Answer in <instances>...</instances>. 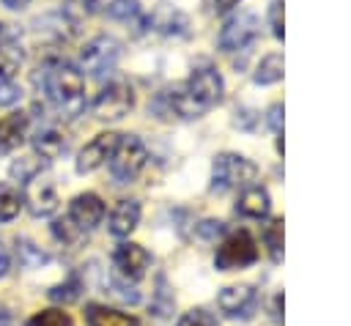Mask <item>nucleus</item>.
<instances>
[{"label":"nucleus","mask_w":351,"mask_h":326,"mask_svg":"<svg viewBox=\"0 0 351 326\" xmlns=\"http://www.w3.org/2000/svg\"><path fill=\"white\" fill-rule=\"evenodd\" d=\"M118 140H121V134H115V131H101V134H96V137L77 153V173L85 175V173L99 170V167L112 156Z\"/></svg>","instance_id":"f8f14e48"},{"label":"nucleus","mask_w":351,"mask_h":326,"mask_svg":"<svg viewBox=\"0 0 351 326\" xmlns=\"http://www.w3.org/2000/svg\"><path fill=\"white\" fill-rule=\"evenodd\" d=\"M145 162H148L145 145L134 134H126V137L118 140V145H115V151L110 156V173H112V178L118 184H129V181H134L140 175Z\"/></svg>","instance_id":"20e7f679"},{"label":"nucleus","mask_w":351,"mask_h":326,"mask_svg":"<svg viewBox=\"0 0 351 326\" xmlns=\"http://www.w3.org/2000/svg\"><path fill=\"white\" fill-rule=\"evenodd\" d=\"M239 0H214V5H217V11H230L233 5H236Z\"/></svg>","instance_id":"c9c22d12"},{"label":"nucleus","mask_w":351,"mask_h":326,"mask_svg":"<svg viewBox=\"0 0 351 326\" xmlns=\"http://www.w3.org/2000/svg\"><path fill=\"white\" fill-rule=\"evenodd\" d=\"M258 19L250 14V11H239L233 14L222 30H219V49L225 52H236V49H244L250 47L255 38H258Z\"/></svg>","instance_id":"1a4fd4ad"},{"label":"nucleus","mask_w":351,"mask_h":326,"mask_svg":"<svg viewBox=\"0 0 351 326\" xmlns=\"http://www.w3.org/2000/svg\"><path fill=\"white\" fill-rule=\"evenodd\" d=\"M27 134V115L25 112H11L0 118V153H8L22 145Z\"/></svg>","instance_id":"dca6fc26"},{"label":"nucleus","mask_w":351,"mask_h":326,"mask_svg":"<svg viewBox=\"0 0 351 326\" xmlns=\"http://www.w3.org/2000/svg\"><path fill=\"white\" fill-rule=\"evenodd\" d=\"M33 148L44 162H52L66 151V140L58 129H38L33 137Z\"/></svg>","instance_id":"6ab92c4d"},{"label":"nucleus","mask_w":351,"mask_h":326,"mask_svg":"<svg viewBox=\"0 0 351 326\" xmlns=\"http://www.w3.org/2000/svg\"><path fill=\"white\" fill-rule=\"evenodd\" d=\"M252 79H255L258 85H271V82H280V79H282V55H280V52L266 55V58L258 63V68H255Z\"/></svg>","instance_id":"aec40b11"},{"label":"nucleus","mask_w":351,"mask_h":326,"mask_svg":"<svg viewBox=\"0 0 351 326\" xmlns=\"http://www.w3.org/2000/svg\"><path fill=\"white\" fill-rule=\"evenodd\" d=\"M16 252H19V260H22L25 266H41V263L49 260V258H47L41 249H36L30 241H16Z\"/></svg>","instance_id":"cd10ccee"},{"label":"nucleus","mask_w":351,"mask_h":326,"mask_svg":"<svg viewBox=\"0 0 351 326\" xmlns=\"http://www.w3.org/2000/svg\"><path fill=\"white\" fill-rule=\"evenodd\" d=\"M222 88H225L222 77L214 66H197V68H192V74L181 85L159 93L154 107L167 110V112L178 115V118H186V121L200 118L203 112H208L222 99Z\"/></svg>","instance_id":"f257e3e1"},{"label":"nucleus","mask_w":351,"mask_h":326,"mask_svg":"<svg viewBox=\"0 0 351 326\" xmlns=\"http://www.w3.org/2000/svg\"><path fill=\"white\" fill-rule=\"evenodd\" d=\"M11 323V312L5 307H0V326H8Z\"/></svg>","instance_id":"e433bc0d"},{"label":"nucleus","mask_w":351,"mask_h":326,"mask_svg":"<svg viewBox=\"0 0 351 326\" xmlns=\"http://www.w3.org/2000/svg\"><path fill=\"white\" fill-rule=\"evenodd\" d=\"M19 205H22L19 192H14L11 186H0V222L14 219L19 214Z\"/></svg>","instance_id":"a878e982"},{"label":"nucleus","mask_w":351,"mask_h":326,"mask_svg":"<svg viewBox=\"0 0 351 326\" xmlns=\"http://www.w3.org/2000/svg\"><path fill=\"white\" fill-rule=\"evenodd\" d=\"M107 16L118 22H132L140 16V3L137 0H112L107 5Z\"/></svg>","instance_id":"393cba45"},{"label":"nucleus","mask_w":351,"mask_h":326,"mask_svg":"<svg viewBox=\"0 0 351 326\" xmlns=\"http://www.w3.org/2000/svg\"><path fill=\"white\" fill-rule=\"evenodd\" d=\"M263 238H266V247H269L271 260L280 263L282 260V219H271L269 227H266V233H263Z\"/></svg>","instance_id":"b1692460"},{"label":"nucleus","mask_w":351,"mask_h":326,"mask_svg":"<svg viewBox=\"0 0 351 326\" xmlns=\"http://www.w3.org/2000/svg\"><path fill=\"white\" fill-rule=\"evenodd\" d=\"M85 321H88V326H140V321L134 315H126V312L104 307V304H88Z\"/></svg>","instance_id":"a211bd4d"},{"label":"nucleus","mask_w":351,"mask_h":326,"mask_svg":"<svg viewBox=\"0 0 351 326\" xmlns=\"http://www.w3.org/2000/svg\"><path fill=\"white\" fill-rule=\"evenodd\" d=\"M217 304L228 318H250L258 307V290L252 285H230L217 296Z\"/></svg>","instance_id":"ddd939ff"},{"label":"nucleus","mask_w":351,"mask_h":326,"mask_svg":"<svg viewBox=\"0 0 351 326\" xmlns=\"http://www.w3.org/2000/svg\"><path fill=\"white\" fill-rule=\"evenodd\" d=\"M255 260H258V244H255V238L250 236V230H236V233H230V236L219 244V249H217V255H214V266H217L219 271L244 268V266H250V263H255Z\"/></svg>","instance_id":"39448f33"},{"label":"nucleus","mask_w":351,"mask_h":326,"mask_svg":"<svg viewBox=\"0 0 351 326\" xmlns=\"http://www.w3.org/2000/svg\"><path fill=\"white\" fill-rule=\"evenodd\" d=\"M101 219H104V203H101L99 195L82 192V195H77V197L69 203L66 222H69V227H71L77 236H85V233L96 230Z\"/></svg>","instance_id":"6e6552de"},{"label":"nucleus","mask_w":351,"mask_h":326,"mask_svg":"<svg viewBox=\"0 0 351 326\" xmlns=\"http://www.w3.org/2000/svg\"><path fill=\"white\" fill-rule=\"evenodd\" d=\"M282 104H271L269 112H266V123L271 126V131L277 134V151L282 153Z\"/></svg>","instance_id":"c756f323"},{"label":"nucleus","mask_w":351,"mask_h":326,"mask_svg":"<svg viewBox=\"0 0 351 326\" xmlns=\"http://www.w3.org/2000/svg\"><path fill=\"white\" fill-rule=\"evenodd\" d=\"M112 266L118 268V274H121L123 279L137 282V279L145 277V271H148V266H151V255L145 252V247H140V244H134V241H123V244L112 252Z\"/></svg>","instance_id":"9b49d317"},{"label":"nucleus","mask_w":351,"mask_h":326,"mask_svg":"<svg viewBox=\"0 0 351 326\" xmlns=\"http://www.w3.org/2000/svg\"><path fill=\"white\" fill-rule=\"evenodd\" d=\"M80 293H82V277L77 271H71L66 282H60V285H55L49 290V299L52 301H60V304H71V301L80 299Z\"/></svg>","instance_id":"412c9836"},{"label":"nucleus","mask_w":351,"mask_h":326,"mask_svg":"<svg viewBox=\"0 0 351 326\" xmlns=\"http://www.w3.org/2000/svg\"><path fill=\"white\" fill-rule=\"evenodd\" d=\"M236 214L250 216V219H263L269 214V192L263 186H247L241 189L236 200Z\"/></svg>","instance_id":"f3484780"},{"label":"nucleus","mask_w":351,"mask_h":326,"mask_svg":"<svg viewBox=\"0 0 351 326\" xmlns=\"http://www.w3.org/2000/svg\"><path fill=\"white\" fill-rule=\"evenodd\" d=\"M5 8H11V11H19V8H25L30 0H0Z\"/></svg>","instance_id":"72a5a7b5"},{"label":"nucleus","mask_w":351,"mask_h":326,"mask_svg":"<svg viewBox=\"0 0 351 326\" xmlns=\"http://www.w3.org/2000/svg\"><path fill=\"white\" fill-rule=\"evenodd\" d=\"M132 107H134V93L121 79L107 82L93 99V115L99 121H121Z\"/></svg>","instance_id":"0eeeda50"},{"label":"nucleus","mask_w":351,"mask_h":326,"mask_svg":"<svg viewBox=\"0 0 351 326\" xmlns=\"http://www.w3.org/2000/svg\"><path fill=\"white\" fill-rule=\"evenodd\" d=\"M176 326H217V318L208 310H200L197 307V310H189L186 315H181Z\"/></svg>","instance_id":"c85d7f7f"},{"label":"nucleus","mask_w":351,"mask_h":326,"mask_svg":"<svg viewBox=\"0 0 351 326\" xmlns=\"http://www.w3.org/2000/svg\"><path fill=\"white\" fill-rule=\"evenodd\" d=\"M145 25H148L151 30L162 33V36H184L186 27H189L186 16H184L176 5H170V3H159V5L145 16Z\"/></svg>","instance_id":"4468645a"},{"label":"nucleus","mask_w":351,"mask_h":326,"mask_svg":"<svg viewBox=\"0 0 351 326\" xmlns=\"http://www.w3.org/2000/svg\"><path fill=\"white\" fill-rule=\"evenodd\" d=\"M258 178V164L250 162L241 153H219L211 164V189L228 192V189H247Z\"/></svg>","instance_id":"7ed1b4c3"},{"label":"nucleus","mask_w":351,"mask_h":326,"mask_svg":"<svg viewBox=\"0 0 351 326\" xmlns=\"http://www.w3.org/2000/svg\"><path fill=\"white\" fill-rule=\"evenodd\" d=\"M118 58H121V41L112 38V36H96L82 47L80 66L90 77H104V74H110L115 68Z\"/></svg>","instance_id":"423d86ee"},{"label":"nucleus","mask_w":351,"mask_h":326,"mask_svg":"<svg viewBox=\"0 0 351 326\" xmlns=\"http://www.w3.org/2000/svg\"><path fill=\"white\" fill-rule=\"evenodd\" d=\"M38 173H41V159H38V156H19V159L11 164V178L19 181L22 186H25L30 178H36Z\"/></svg>","instance_id":"5701e85b"},{"label":"nucleus","mask_w":351,"mask_h":326,"mask_svg":"<svg viewBox=\"0 0 351 326\" xmlns=\"http://www.w3.org/2000/svg\"><path fill=\"white\" fill-rule=\"evenodd\" d=\"M22 99V90L14 79H0V107H11Z\"/></svg>","instance_id":"7c9ffc66"},{"label":"nucleus","mask_w":351,"mask_h":326,"mask_svg":"<svg viewBox=\"0 0 351 326\" xmlns=\"http://www.w3.org/2000/svg\"><path fill=\"white\" fill-rule=\"evenodd\" d=\"M0 41H3V25H0Z\"/></svg>","instance_id":"4c0bfd02"},{"label":"nucleus","mask_w":351,"mask_h":326,"mask_svg":"<svg viewBox=\"0 0 351 326\" xmlns=\"http://www.w3.org/2000/svg\"><path fill=\"white\" fill-rule=\"evenodd\" d=\"M140 222V203L137 200H118L110 214V233L123 238L129 236Z\"/></svg>","instance_id":"2eb2a0df"},{"label":"nucleus","mask_w":351,"mask_h":326,"mask_svg":"<svg viewBox=\"0 0 351 326\" xmlns=\"http://www.w3.org/2000/svg\"><path fill=\"white\" fill-rule=\"evenodd\" d=\"M25 326H74V323H71L69 312H63V310H41Z\"/></svg>","instance_id":"bb28decb"},{"label":"nucleus","mask_w":351,"mask_h":326,"mask_svg":"<svg viewBox=\"0 0 351 326\" xmlns=\"http://www.w3.org/2000/svg\"><path fill=\"white\" fill-rule=\"evenodd\" d=\"M22 66V52L11 41H0V79H14V74Z\"/></svg>","instance_id":"4be33fe9"},{"label":"nucleus","mask_w":351,"mask_h":326,"mask_svg":"<svg viewBox=\"0 0 351 326\" xmlns=\"http://www.w3.org/2000/svg\"><path fill=\"white\" fill-rule=\"evenodd\" d=\"M222 230H225V225H222V222H214V219H206V222L197 225V233H200L203 238H211V236H217V233H222Z\"/></svg>","instance_id":"473e14b6"},{"label":"nucleus","mask_w":351,"mask_h":326,"mask_svg":"<svg viewBox=\"0 0 351 326\" xmlns=\"http://www.w3.org/2000/svg\"><path fill=\"white\" fill-rule=\"evenodd\" d=\"M5 271H8V252L0 247V277H5Z\"/></svg>","instance_id":"f704fd0d"},{"label":"nucleus","mask_w":351,"mask_h":326,"mask_svg":"<svg viewBox=\"0 0 351 326\" xmlns=\"http://www.w3.org/2000/svg\"><path fill=\"white\" fill-rule=\"evenodd\" d=\"M282 0H271V8H269V25H271V33L274 38H282L285 36V27H282Z\"/></svg>","instance_id":"2f4dec72"},{"label":"nucleus","mask_w":351,"mask_h":326,"mask_svg":"<svg viewBox=\"0 0 351 326\" xmlns=\"http://www.w3.org/2000/svg\"><path fill=\"white\" fill-rule=\"evenodd\" d=\"M22 203L27 205V211L33 216H49L58 211V192H55V184L49 178H41V173L36 178H30L25 186H22Z\"/></svg>","instance_id":"9d476101"},{"label":"nucleus","mask_w":351,"mask_h":326,"mask_svg":"<svg viewBox=\"0 0 351 326\" xmlns=\"http://www.w3.org/2000/svg\"><path fill=\"white\" fill-rule=\"evenodd\" d=\"M41 74L36 77V82L41 85L44 96L49 99V104L60 112V118H77L85 110V79L82 71L74 68L66 60H49L44 68H38Z\"/></svg>","instance_id":"f03ea898"}]
</instances>
